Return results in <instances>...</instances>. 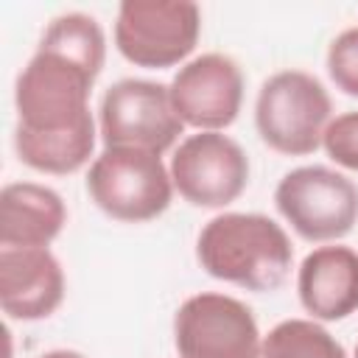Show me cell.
<instances>
[{"label": "cell", "instance_id": "obj_1", "mask_svg": "<svg viewBox=\"0 0 358 358\" xmlns=\"http://www.w3.org/2000/svg\"><path fill=\"white\" fill-rule=\"evenodd\" d=\"M201 268L246 291H274L285 282L294 249L285 229L260 213H224L204 224L196 241Z\"/></svg>", "mask_w": 358, "mask_h": 358}, {"label": "cell", "instance_id": "obj_2", "mask_svg": "<svg viewBox=\"0 0 358 358\" xmlns=\"http://www.w3.org/2000/svg\"><path fill=\"white\" fill-rule=\"evenodd\" d=\"M95 78L98 76L78 62L48 48H36L14 87V106L20 117L17 129L53 134L90 123V92Z\"/></svg>", "mask_w": 358, "mask_h": 358}, {"label": "cell", "instance_id": "obj_3", "mask_svg": "<svg viewBox=\"0 0 358 358\" xmlns=\"http://www.w3.org/2000/svg\"><path fill=\"white\" fill-rule=\"evenodd\" d=\"M330 95L324 84L305 70H280L268 76L255 101V126L260 140L285 157H305L322 145L330 126Z\"/></svg>", "mask_w": 358, "mask_h": 358}, {"label": "cell", "instance_id": "obj_4", "mask_svg": "<svg viewBox=\"0 0 358 358\" xmlns=\"http://www.w3.org/2000/svg\"><path fill=\"white\" fill-rule=\"evenodd\" d=\"M87 193L109 218L143 224L168 210L173 182L159 154L140 148H103L90 165Z\"/></svg>", "mask_w": 358, "mask_h": 358}, {"label": "cell", "instance_id": "obj_5", "mask_svg": "<svg viewBox=\"0 0 358 358\" xmlns=\"http://www.w3.org/2000/svg\"><path fill=\"white\" fill-rule=\"evenodd\" d=\"M274 204L291 229L305 241H338L358 224V185L324 165H302L288 171Z\"/></svg>", "mask_w": 358, "mask_h": 358}, {"label": "cell", "instance_id": "obj_6", "mask_svg": "<svg viewBox=\"0 0 358 358\" xmlns=\"http://www.w3.org/2000/svg\"><path fill=\"white\" fill-rule=\"evenodd\" d=\"M201 34V11L196 3L126 0L115 20V45L120 56L137 67H173L185 62Z\"/></svg>", "mask_w": 358, "mask_h": 358}, {"label": "cell", "instance_id": "obj_7", "mask_svg": "<svg viewBox=\"0 0 358 358\" xmlns=\"http://www.w3.org/2000/svg\"><path fill=\"white\" fill-rule=\"evenodd\" d=\"M98 129L106 148H140L162 157V151L179 140L185 123L165 84L123 78L103 92Z\"/></svg>", "mask_w": 358, "mask_h": 358}, {"label": "cell", "instance_id": "obj_8", "mask_svg": "<svg viewBox=\"0 0 358 358\" xmlns=\"http://www.w3.org/2000/svg\"><path fill=\"white\" fill-rule=\"evenodd\" d=\"M179 358H260L255 313L235 296L204 291L185 299L173 319Z\"/></svg>", "mask_w": 358, "mask_h": 358}, {"label": "cell", "instance_id": "obj_9", "mask_svg": "<svg viewBox=\"0 0 358 358\" xmlns=\"http://www.w3.org/2000/svg\"><path fill=\"white\" fill-rule=\"evenodd\" d=\"M173 190L193 207L218 210L232 204L249 185L246 151L221 131H199L179 143L171 157Z\"/></svg>", "mask_w": 358, "mask_h": 358}, {"label": "cell", "instance_id": "obj_10", "mask_svg": "<svg viewBox=\"0 0 358 358\" xmlns=\"http://www.w3.org/2000/svg\"><path fill=\"white\" fill-rule=\"evenodd\" d=\"M168 92L185 126L221 131L235 123L241 112L243 73L238 62L224 53H201L179 67Z\"/></svg>", "mask_w": 358, "mask_h": 358}, {"label": "cell", "instance_id": "obj_11", "mask_svg": "<svg viewBox=\"0 0 358 358\" xmlns=\"http://www.w3.org/2000/svg\"><path fill=\"white\" fill-rule=\"evenodd\" d=\"M62 299L64 271L50 249H0V308L8 319H48Z\"/></svg>", "mask_w": 358, "mask_h": 358}, {"label": "cell", "instance_id": "obj_12", "mask_svg": "<svg viewBox=\"0 0 358 358\" xmlns=\"http://www.w3.org/2000/svg\"><path fill=\"white\" fill-rule=\"evenodd\" d=\"M296 291L302 308L319 322H341L358 310V252L350 246H319L305 255Z\"/></svg>", "mask_w": 358, "mask_h": 358}, {"label": "cell", "instance_id": "obj_13", "mask_svg": "<svg viewBox=\"0 0 358 358\" xmlns=\"http://www.w3.org/2000/svg\"><path fill=\"white\" fill-rule=\"evenodd\" d=\"M67 224V207L53 187L11 182L0 190V243L8 249H48Z\"/></svg>", "mask_w": 358, "mask_h": 358}, {"label": "cell", "instance_id": "obj_14", "mask_svg": "<svg viewBox=\"0 0 358 358\" xmlns=\"http://www.w3.org/2000/svg\"><path fill=\"white\" fill-rule=\"evenodd\" d=\"M95 148V123H84L70 131H53V134H34L14 129V151L17 157L42 173H76L84 168Z\"/></svg>", "mask_w": 358, "mask_h": 358}, {"label": "cell", "instance_id": "obj_15", "mask_svg": "<svg viewBox=\"0 0 358 358\" xmlns=\"http://www.w3.org/2000/svg\"><path fill=\"white\" fill-rule=\"evenodd\" d=\"M39 48H48L53 53H62L81 67H87L92 76H101L103 59H106V36L95 17L84 11H67L48 22Z\"/></svg>", "mask_w": 358, "mask_h": 358}, {"label": "cell", "instance_id": "obj_16", "mask_svg": "<svg viewBox=\"0 0 358 358\" xmlns=\"http://www.w3.org/2000/svg\"><path fill=\"white\" fill-rule=\"evenodd\" d=\"M260 358H347V352L316 319H285L263 336Z\"/></svg>", "mask_w": 358, "mask_h": 358}, {"label": "cell", "instance_id": "obj_17", "mask_svg": "<svg viewBox=\"0 0 358 358\" xmlns=\"http://www.w3.org/2000/svg\"><path fill=\"white\" fill-rule=\"evenodd\" d=\"M327 73L344 95L358 98V25L341 31L330 42V48H327Z\"/></svg>", "mask_w": 358, "mask_h": 358}, {"label": "cell", "instance_id": "obj_18", "mask_svg": "<svg viewBox=\"0 0 358 358\" xmlns=\"http://www.w3.org/2000/svg\"><path fill=\"white\" fill-rule=\"evenodd\" d=\"M322 145L327 157L350 171H358V112H344L324 129Z\"/></svg>", "mask_w": 358, "mask_h": 358}, {"label": "cell", "instance_id": "obj_19", "mask_svg": "<svg viewBox=\"0 0 358 358\" xmlns=\"http://www.w3.org/2000/svg\"><path fill=\"white\" fill-rule=\"evenodd\" d=\"M39 358H87V355H81V352H76V350H53V352H45V355H39Z\"/></svg>", "mask_w": 358, "mask_h": 358}, {"label": "cell", "instance_id": "obj_20", "mask_svg": "<svg viewBox=\"0 0 358 358\" xmlns=\"http://www.w3.org/2000/svg\"><path fill=\"white\" fill-rule=\"evenodd\" d=\"M355 358H358V347H355Z\"/></svg>", "mask_w": 358, "mask_h": 358}]
</instances>
